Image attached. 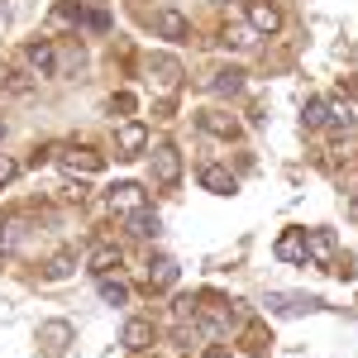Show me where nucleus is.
<instances>
[{"instance_id":"obj_1","label":"nucleus","mask_w":358,"mask_h":358,"mask_svg":"<svg viewBox=\"0 0 358 358\" xmlns=\"http://www.w3.org/2000/svg\"><path fill=\"white\" fill-rule=\"evenodd\" d=\"M306 263H315V268H325V273L339 268V244H334L330 229H310V234H306Z\"/></svg>"},{"instance_id":"obj_2","label":"nucleus","mask_w":358,"mask_h":358,"mask_svg":"<svg viewBox=\"0 0 358 358\" xmlns=\"http://www.w3.org/2000/svg\"><path fill=\"white\" fill-rule=\"evenodd\" d=\"M268 310L273 315H301V310H320V296H310V292H268Z\"/></svg>"},{"instance_id":"obj_3","label":"nucleus","mask_w":358,"mask_h":358,"mask_svg":"<svg viewBox=\"0 0 358 358\" xmlns=\"http://www.w3.org/2000/svg\"><path fill=\"white\" fill-rule=\"evenodd\" d=\"M153 182H158L163 192L182 182V153H177L172 143H158V148H153Z\"/></svg>"},{"instance_id":"obj_4","label":"nucleus","mask_w":358,"mask_h":358,"mask_svg":"<svg viewBox=\"0 0 358 358\" xmlns=\"http://www.w3.org/2000/svg\"><path fill=\"white\" fill-rule=\"evenodd\" d=\"M101 163H106V158L91 153V148H62V153H57V167H62L67 177H96Z\"/></svg>"},{"instance_id":"obj_5","label":"nucleus","mask_w":358,"mask_h":358,"mask_svg":"<svg viewBox=\"0 0 358 358\" xmlns=\"http://www.w3.org/2000/svg\"><path fill=\"white\" fill-rule=\"evenodd\" d=\"M106 201H110L115 215H134V210H143V206H148V192H143L138 182H120V187H110V192H106Z\"/></svg>"},{"instance_id":"obj_6","label":"nucleus","mask_w":358,"mask_h":358,"mask_svg":"<svg viewBox=\"0 0 358 358\" xmlns=\"http://www.w3.org/2000/svg\"><path fill=\"white\" fill-rule=\"evenodd\" d=\"M143 148H148V129H143L138 120H124V124L115 129V153H120V158H138Z\"/></svg>"},{"instance_id":"obj_7","label":"nucleus","mask_w":358,"mask_h":358,"mask_svg":"<svg viewBox=\"0 0 358 358\" xmlns=\"http://www.w3.org/2000/svg\"><path fill=\"white\" fill-rule=\"evenodd\" d=\"M248 29H258V34H277L282 29V10H277L273 0H248Z\"/></svg>"},{"instance_id":"obj_8","label":"nucleus","mask_w":358,"mask_h":358,"mask_svg":"<svg viewBox=\"0 0 358 358\" xmlns=\"http://www.w3.org/2000/svg\"><path fill=\"white\" fill-rule=\"evenodd\" d=\"M24 62L34 67V77H53L57 72V48L48 43V38H34L24 48Z\"/></svg>"},{"instance_id":"obj_9","label":"nucleus","mask_w":358,"mask_h":358,"mask_svg":"<svg viewBox=\"0 0 358 358\" xmlns=\"http://www.w3.org/2000/svg\"><path fill=\"white\" fill-rule=\"evenodd\" d=\"M148 77L158 82V91H177V86H182V62L167 57V53H158L153 62H148Z\"/></svg>"},{"instance_id":"obj_10","label":"nucleus","mask_w":358,"mask_h":358,"mask_svg":"<svg viewBox=\"0 0 358 358\" xmlns=\"http://www.w3.org/2000/svg\"><path fill=\"white\" fill-rule=\"evenodd\" d=\"M153 34H158V38H187L192 24H187V15H177V10H158V15H153Z\"/></svg>"},{"instance_id":"obj_11","label":"nucleus","mask_w":358,"mask_h":358,"mask_svg":"<svg viewBox=\"0 0 358 358\" xmlns=\"http://www.w3.org/2000/svg\"><path fill=\"white\" fill-rule=\"evenodd\" d=\"M277 258L282 263H306V229H287L277 239Z\"/></svg>"},{"instance_id":"obj_12","label":"nucleus","mask_w":358,"mask_h":358,"mask_svg":"<svg viewBox=\"0 0 358 358\" xmlns=\"http://www.w3.org/2000/svg\"><path fill=\"white\" fill-rule=\"evenodd\" d=\"M120 344H124L129 354H143V349L153 344V325H148V320H129L124 334H120Z\"/></svg>"},{"instance_id":"obj_13","label":"nucleus","mask_w":358,"mask_h":358,"mask_svg":"<svg viewBox=\"0 0 358 358\" xmlns=\"http://www.w3.org/2000/svg\"><path fill=\"white\" fill-rule=\"evenodd\" d=\"M67 339H72V325H67V320H48V325L38 330V344H43L48 354H62V349H67Z\"/></svg>"},{"instance_id":"obj_14","label":"nucleus","mask_w":358,"mask_h":358,"mask_svg":"<svg viewBox=\"0 0 358 358\" xmlns=\"http://www.w3.org/2000/svg\"><path fill=\"white\" fill-rule=\"evenodd\" d=\"M124 220H129V234H134V239H158V229H163V220H158L148 206L134 210V215H124Z\"/></svg>"},{"instance_id":"obj_15","label":"nucleus","mask_w":358,"mask_h":358,"mask_svg":"<svg viewBox=\"0 0 358 358\" xmlns=\"http://www.w3.org/2000/svg\"><path fill=\"white\" fill-rule=\"evenodd\" d=\"M148 287H153V292L177 287V263H172V258H153V263H148Z\"/></svg>"},{"instance_id":"obj_16","label":"nucleus","mask_w":358,"mask_h":358,"mask_svg":"<svg viewBox=\"0 0 358 358\" xmlns=\"http://www.w3.org/2000/svg\"><path fill=\"white\" fill-rule=\"evenodd\" d=\"M201 187L215 196H229L239 182H234V172H224V167H201Z\"/></svg>"},{"instance_id":"obj_17","label":"nucleus","mask_w":358,"mask_h":358,"mask_svg":"<svg viewBox=\"0 0 358 358\" xmlns=\"http://www.w3.org/2000/svg\"><path fill=\"white\" fill-rule=\"evenodd\" d=\"M201 129H206V134H220V138H234V134H239L234 115H220V110H206V115H201Z\"/></svg>"},{"instance_id":"obj_18","label":"nucleus","mask_w":358,"mask_h":358,"mask_svg":"<svg viewBox=\"0 0 358 358\" xmlns=\"http://www.w3.org/2000/svg\"><path fill=\"white\" fill-rule=\"evenodd\" d=\"M210 91H215V96H239V91H244V72H239V67L215 72V77H210Z\"/></svg>"},{"instance_id":"obj_19","label":"nucleus","mask_w":358,"mask_h":358,"mask_svg":"<svg viewBox=\"0 0 358 358\" xmlns=\"http://www.w3.org/2000/svg\"><path fill=\"white\" fill-rule=\"evenodd\" d=\"M120 263H124V258H120V248H96V253H91V273L96 277H110V273H120Z\"/></svg>"},{"instance_id":"obj_20","label":"nucleus","mask_w":358,"mask_h":358,"mask_svg":"<svg viewBox=\"0 0 358 358\" xmlns=\"http://www.w3.org/2000/svg\"><path fill=\"white\" fill-rule=\"evenodd\" d=\"M330 124V101H306V129H325Z\"/></svg>"},{"instance_id":"obj_21","label":"nucleus","mask_w":358,"mask_h":358,"mask_svg":"<svg viewBox=\"0 0 358 358\" xmlns=\"http://www.w3.org/2000/svg\"><path fill=\"white\" fill-rule=\"evenodd\" d=\"M0 82H5V91H15V96H29L34 91V82H29L24 72H0Z\"/></svg>"},{"instance_id":"obj_22","label":"nucleus","mask_w":358,"mask_h":358,"mask_svg":"<svg viewBox=\"0 0 358 358\" xmlns=\"http://www.w3.org/2000/svg\"><path fill=\"white\" fill-rule=\"evenodd\" d=\"M101 296H106L110 306H124V301H129V292H124V282H106V277H101Z\"/></svg>"},{"instance_id":"obj_23","label":"nucleus","mask_w":358,"mask_h":358,"mask_svg":"<svg viewBox=\"0 0 358 358\" xmlns=\"http://www.w3.org/2000/svg\"><path fill=\"white\" fill-rule=\"evenodd\" d=\"M330 124H334V129H349V124H354V110H349V106H334V101H330Z\"/></svg>"},{"instance_id":"obj_24","label":"nucleus","mask_w":358,"mask_h":358,"mask_svg":"<svg viewBox=\"0 0 358 358\" xmlns=\"http://www.w3.org/2000/svg\"><path fill=\"white\" fill-rule=\"evenodd\" d=\"M15 177H20V163H15L10 153H0V187H10Z\"/></svg>"},{"instance_id":"obj_25","label":"nucleus","mask_w":358,"mask_h":358,"mask_svg":"<svg viewBox=\"0 0 358 358\" xmlns=\"http://www.w3.org/2000/svg\"><path fill=\"white\" fill-rule=\"evenodd\" d=\"M67 273H72V253H57L53 263H48V277L57 282V277H67Z\"/></svg>"},{"instance_id":"obj_26","label":"nucleus","mask_w":358,"mask_h":358,"mask_svg":"<svg viewBox=\"0 0 358 358\" xmlns=\"http://www.w3.org/2000/svg\"><path fill=\"white\" fill-rule=\"evenodd\" d=\"M206 358H229V349H220V344H215V349H210Z\"/></svg>"},{"instance_id":"obj_27","label":"nucleus","mask_w":358,"mask_h":358,"mask_svg":"<svg viewBox=\"0 0 358 358\" xmlns=\"http://www.w3.org/2000/svg\"><path fill=\"white\" fill-rule=\"evenodd\" d=\"M0 134H5V120H0Z\"/></svg>"}]
</instances>
